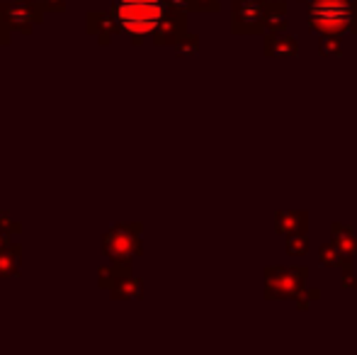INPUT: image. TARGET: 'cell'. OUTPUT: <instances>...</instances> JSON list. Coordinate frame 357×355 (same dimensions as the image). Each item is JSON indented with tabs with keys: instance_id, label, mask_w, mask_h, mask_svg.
<instances>
[{
	"instance_id": "obj_1",
	"label": "cell",
	"mask_w": 357,
	"mask_h": 355,
	"mask_svg": "<svg viewBox=\"0 0 357 355\" xmlns=\"http://www.w3.org/2000/svg\"><path fill=\"white\" fill-rule=\"evenodd\" d=\"M117 20L127 32L149 34L163 20V3L160 0H119Z\"/></svg>"
},
{
	"instance_id": "obj_2",
	"label": "cell",
	"mask_w": 357,
	"mask_h": 355,
	"mask_svg": "<svg viewBox=\"0 0 357 355\" xmlns=\"http://www.w3.org/2000/svg\"><path fill=\"white\" fill-rule=\"evenodd\" d=\"M350 17H353V13H350V5L345 0H319L311 8V20L321 29H331V32L345 29Z\"/></svg>"
}]
</instances>
